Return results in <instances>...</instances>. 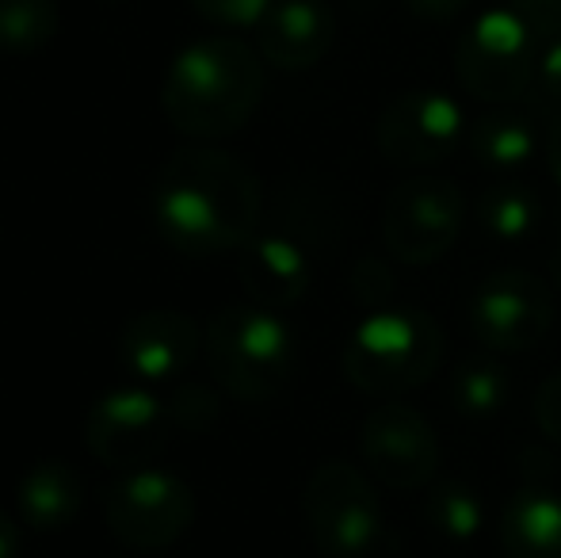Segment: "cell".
<instances>
[{
	"label": "cell",
	"instance_id": "1",
	"mask_svg": "<svg viewBox=\"0 0 561 558\" xmlns=\"http://www.w3.org/2000/svg\"><path fill=\"white\" fill-rule=\"evenodd\" d=\"M264 192L241 157L210 146L176 149L149 184V215L164 246L184 257L241 253L260 226Z\"/></svg>",
	"mask_w": 561,
	"mask_h": 558
},
{
	"label": "cell",
	"instance_id": "2",
	"mask_svg": "<svg viewBox=\"0 0 561 558\" xmlns=\"http://www.w3.org/2000/svg\"><path fill=\"white\" fill-rule=\"evenodd\" d=\"M264 58L233 35L187 43L161 81V112L187 138H226L256 115L264 100Z\"/></svg>",
	"mask_w": 561,
	"mask_h": 558
},
{
	"label": "cell",
	"instance_id": "3",
	"mask_svg": "<svg viewBox=\"0 0 561 558\" xmlns=\"http://www.w3.org/2000/svg\"><path fill=\"white\" fill-rule=\"evenodd\" d=\"M207 367L241 402H272L295 375V333L279 310L256 303H229L203 329Z\"/></svg>",
	"mask_w": 561,
	"mask_h": 558
},
{
	"label": "cell",
	"instance_id": "4",
	"mask_svg": "<svg viewBox=\"0 0 561 558\" xmlns=\"http://www.w3.org/2000/svg\"><path fill=\"white\" fill-rule=\"evenodd\" d=\"M444 360V329L421 306L370 310L344 344V375L363 395H405L436 375Z\"/></svg>",
	"mask_w": 561,
	"mask_h": 558
},
{
	"label": "cell",
	"instance_id": "5",
	"mask_svg": "<svg viewBox=\"0 0 561 558\" xmlns=\"http://www.w3.org/2000/svg\"><path fill=\"white\" fill-rule=\"evenodd\" d=\"M539 38L512 8H489L455 46V77L473 100L512 104L535 84Z\"/></svg>",
	"mask_w": 561,
	"mask_h": 558
},
{
	"label": "cell",
	"instance_id": "6",
	"mask_svg": "<svg viewBox=\"0 0 561 558\" xmlns=\"http://www.w3.org/2000/svg\"><path fill=\"white\" fill-rule=\"evenodd\" d=\"M313 547L325 558H367L382 539V501L370 478L344 459H325L302 490Z\"/></svg>",
	"mask_w": 561,
	"mask_h": 558
},
{
	"label": "cell",
	"instance_id": "7",
	"mask_svg": "<svg viewBox=\"0 0 561 558\" xmlns=\"http://www.w3.org/2000/svg\"><path fill=\"white\" fill-rule=\"evenodd\" d=\"M104 521L118 544L134 551H164L195 524V490L161 467L123 470L104 486Z\"/></svg>",
	"mask_w": 561,
	"mask_h": 558
},
{
	"label": "cell",
	"instance_id": "8",
	"mask_svg": "<svg viewBox=\"0 0 561 558\" xmlns=\"http://www.w3.org/2000/svg\"><path fill=\"white\" fill-rule=\"evenodd\" d=\"M466 223L462 187L450 176H409L386 195L382 207V241L401 264L428 269L458 241Z\"/></svg>",
	"mask_w": 561,
	"mask_h": 558
},
{
	"label": "cell",
	"instance_id": "9",
	"mask_svg": "<svg viewBox=\"0 0 561 558\" xmlns=\"http://www.w3.org/2000/svg\"><path fill=\"white\" fill-rule=\"evenodd\" d=\"M176 432L169 398L146 387H118L100 395L84 413V447L115 470L149 467Z\"/></svg>",
	"mask_w": 561,
	"mask_h": 558
},
{
	"label": "cell",
	"instance_id": "10",
	"mask_svg": "<svg viewBox=\"0 0 561 558\" xmlns=\"http://www.w3.org/2000/svg\"><path fill=\"white\" fill-rule=\"evenodd\" d=\"M466 115L455 96L439 89H413L382 107L375 146L393 169H428L466 146Z\"/></svg>",
	"mask_w": 561,
	"mask_h": 558
},
{
	"label": "cell",
	"instance_id": "11",
	"mask_svg": "<svg viewBox=\"0 0 561 558\" xmlns=\"http://www.w3.org/2000/svg\"><path fill=\"white\" fill-rule=\"evenodd\" d=\"M470 333L489 352H527L554 326L550 287L531 272H493L470 295Z\"/></svg>",
	"mask_w": 561,
	"mask_h": 558
},
{
	"label": "cell",
	"instance_id": "12",
	"mask_svg": "<svg viewBox=\"0 0 561 558\" xmlns=\"http://www.w3.org/2000/svg\"><path fill=\"white\" fill-rule=\"evenodd\" d=\"M359 452L370 475L390 490H424L436 482L439 440L428 418L405 402H382L367 413Z\"/></svg>",
	"mask_w": 561,
	"mask_h": 558
},
{
	"label": "cell",
	"instance_id": "13",
	"mask_svg": "<svg viewBox=\"0 0 561 558\" xmlns=\"http://www.w3.org/2000/svg\"><path fill=\"white\" fill-rule=\"evenodd\" d=\"M203 349V326L184 310H141L115 341L118 364L141 383H169L192 367Z\"/></svg>",
	"mask_w": 561,
	"mask_h": 558
},
{
	"label": "cell",
	"instance_id": "14",
	"mask_svg": "<svg viewBox=\"0 0 561 558\" xmlns=\"http://www.w3.org/2000/svg\"><path fill=\"white\" fill-rule=\"evenodd\" d=\"M336 15L325 0H275L256 27V50L275 69H310L333 50Z\"/></svg>",
	"mask_w": 561,
	"mask_h": 558
},
{
	"label": "cell",
	"instance_id": "15",
	"mask_svg": "<svg viewBox=\"0 0 561 558\" xmlns=\"http://www.w3.org/2000/svg\"><path fill=\"white\" fill-rule=\"evenodd\" d=\"M237 276L249 303L264 310H290L306 298L313 280L310 257L287 234H256L237 253Z\"/></svg>",
	"mask_w": 561,
	"mask_h": 558
},
{
	"label": "cell",
	"instance_id": "16",
	"mask_svg": "<svg viewBox=\"0 0 561 558\" xmlns=\"http://www.w3.org/2000/svg\"><path fill=\"white\" fill-rule=\"evenodd\" d=\"M20 524L31 532H66L84 509V478L69 459H38L15 486Z\"/></svg>",
	"mask_w": 561,
	"mask_h": 558
},
{
	"label": "cell",
	"instance_id": "17",
	"mask_svg": "<svg viewBox=\"0 0 561 558\" xmlns=\"http://www.w3.org/2000/svg\"><path fill=\"white\" fill-rule=\"evenodd\" d=\"M496 536L508 558H561V493L524 486L501 509Z\"/></svg>",
	"mask_w": 561,
	"mask_h": 558
},
{
	"label": "cell",
	"instance_id": "18",
	"mask_svg": "<svg viewBox=\"0 0 561 558\" xmlns=\"http://www.w3.org/2000/svg\"><path fill=\"white\" fill-rule=\"evenodd\" d=\"M466 149L485 169H519L535 157V127L527 115L496 107L473 119V127L466 130Z\"/></svg>",
	"mask_w": 561,
	"mask_h": 558
},
{
	"label": "cell",
	"instance_id": "19",
	"mask_svg": "<svg viewBox=\"0 0 561 558\" xmlns=\"http://www.w3.org/2000/svg\"><path fill=\"white\" fill-rule=\"evenodd\" d=\"M512 395L508 367L496 356H466L450 375V406L462 418H493Z\"/></svg>",
	"mask_w": 561,
	"mask_h": 558
},
{
	"label": "cell",
	"instance_id": "20",
	"mask_svg": "<svg viewBox=\"0 0 561 558\" xmlns=\"http://www.w3.org/2000/svg\"><path fill=\"white\" fill-rule=\"evenodd\" d=\"M478 223L489 238L504 241V246H516V241L531 238L535 223H539V200H535L531 187L516 184V180L493 184L478 200Z\"/></svg>",
	"mask_w": 561,
	"mask_h": 558
},
{
	"label": "cell",
	"instance_id": "21",
	"mask_svg": "<svg viewBox=\"0 0 561 558\" xmlns=\"http://www.w3.org/2000/svg\"><path fill=\"white\" fill-rule=\"evenodd\" d=\"M58 0H0V54H35L58 35Z\"/></svg>",
	"mask_w": 561,
	"mask_h": 558
},
{
	"label": "cell",
	"instance_id": "22",
	"mask_svg": "<svg viewBox=\"0 0 561 558\" xmlns=\"http://www.w3.org/2000/svg\"><path fill=\"white\" fill-rule=\"evenodd\" d=\"M424 516L450 544H470V539H478L481 524H485V505H481L473 486L436 482L428 501H424Z\"/></svg>",
	"mask_w": 561,
	"mask_h": 558
},
{
	"label": "cell",
	"instance_id": "23",
	"mask_svg": "<svg viewBox=\"0 0 561 558\" xmlns=\"http://www.w3.org/2000/svg\"><path fill=\"white\" fill-rule=\"evenodd\" d=\"M352 295L363 310H386L393 295V272L382 257H359L352 269Z\"/></svg>",
	"mask_w": 561,
	"mask_h": 558
},
{
	"label": "cell",
	"instance_id": "24",
	"mask_svg": "<svg viewBox=\"0 0 561 558\" xmlns=\"http://www.w3.org/2000/svg\"><path fill=\"white\" fill-rule=\"evenodd\" d=\"M272 4L275 0H192L195 12L218 27H260Z\"/></svg>",
	"mask_w": 561,
	"mask_h": 558
},
{
	"label": "cell",
	"instance_id": "25",
	"mask_svg": "<svg viewBox=\"0 0 561 558\" xmlns=\"http://www.w3.org/2000/svg\"><path fill=\"white\" fill-rule=\"evenodd\" d=\"M169 406L172 418H176V429L184 432H207L218 421V398L207 387H180L169 398Z\"/></svg>",
	"mask_w": 561,
	"mask_h": 558
},
{
	"label": "cell",
	"instance_id": "26",
	"mask_svg": "<svg viewBox=\"0 0 561 558\" xmlns=\"http://www.w3.org/2000/svg\"><path fill=\"white\" fill-rule=\"evenodd\" d=\"M504 8H512L531 27L539 46H550L561 38V0H504Z\"/></svg>",
	"mask_w": 561,
	"mask_h": 558
},
{
	"label": "cell",
	"instance_id": "27",
	"mask_svg": "<svg viewBox=\"0 0 561 558\" xmlns=\"http://www.w3.org/2000/svg\"><path fill=\"white\" fill-rule=\"evenodd\" d=\"M535 424L542 429V436L561 444V372L547 375L535 390Z\"/></svg>",
	"mask_w": 561,
	"mask_h": 558
},
{
	"label": "cell",
	"instance_id": "28",
	"mask_svg": "<svg viewBox=\"0 0 561 558\" xmlns=\"http://www.w3.org/2000/svg\"><path fill=\"white\" fill-rule=\"evenodd\" d=\"M535 84H539V96L547 100V104H554V112H558L561 107V38L550 46H542Z\"/></svg>",
	"mask_w": 561,
	"mask_h": 558
},
{
	"label": "cell",
	"instance_id": "29",
	"mask_svg": "<svg viewBox=\"0 0 561 558\" xmlns=\"http://www.w3.org/2000/svg\"><path fill=\"white\" fill-rule=\"evenodd\" d=\"M401 4L424 23H450L470 8V0H401Z\"/></svg>",
	"mask_w": 561,
	"mask_h": 558
},
{
	"label": "cell",
	"instance_id": "30",
	"mask_svg": "<svg viewBox=\"0 0 561 558\" xmlns=\"http://www.w3.org/2000/svg\"><path fill=\"white\" fill-rule=\"evenodd\" d=\"M20 547H23V528L20 521L0 509V558H20Z\"/></svg>",
	"mask_w": 561,
	"mask_h": 558
},
{
	"label": "cell",
	"instance_id": "31",
	"mask_svg": "<svg viewBox=\"0 0 561 558\" xmlns=\"http://www.w3.org/2000/svg\"><path fill=\"white\" fill-rule=\"evenodd\" d=\"M547 164H550V176L561 184V107L550 115V127H547Z\"/></svg>",
	"mask_w": 561,
	"mask_h": 558
},
{
	"label": "cell",
	"instance_id": "32",
	"mask_svg": "<svg viewBox=\"0 0 561 558\" xmlns=\"http://www.w3.org/2000/svg\"><path fill=\"white\" fill-rule=\"evenodd\" d=\"M550 463H554V459H550L547 452H539V447H527V452H524V475H527V486L535 482V470H542V482H547V478L554 475V467H550ZM547 486H550V482H547Z\"/></svg>",
	"mask_w": 561,
	"mask_h": 558
},
{
	"label": "cell",
	"instance_id": "33",
	"mask_svg": "<svg viewBox=\"0 0 561 558\" xmlns=\"http://www.w3.org/2000/svg\"><path fill=\"white\" fill-rule=\"evenodd\" d=\"M550 280L561 287V246L554 249V257H550Z\"/></svg>",
	"mask_w": 561,
	"mask_h": 558
},
{
	"label": "cell",
	"instance_id": "34",
	"mask_svg": "<svg viewBox=\"0 0 561 558\" xmlns=\"http://www.w3.org/2000/svg\"><path fill=\"white\" fill-rule=\"evenodd\" d=\"M112 4H115V0H112Z\"/></svg>",
	"mask_w": 561,
	"mask_h": 558
}]
</instances>
